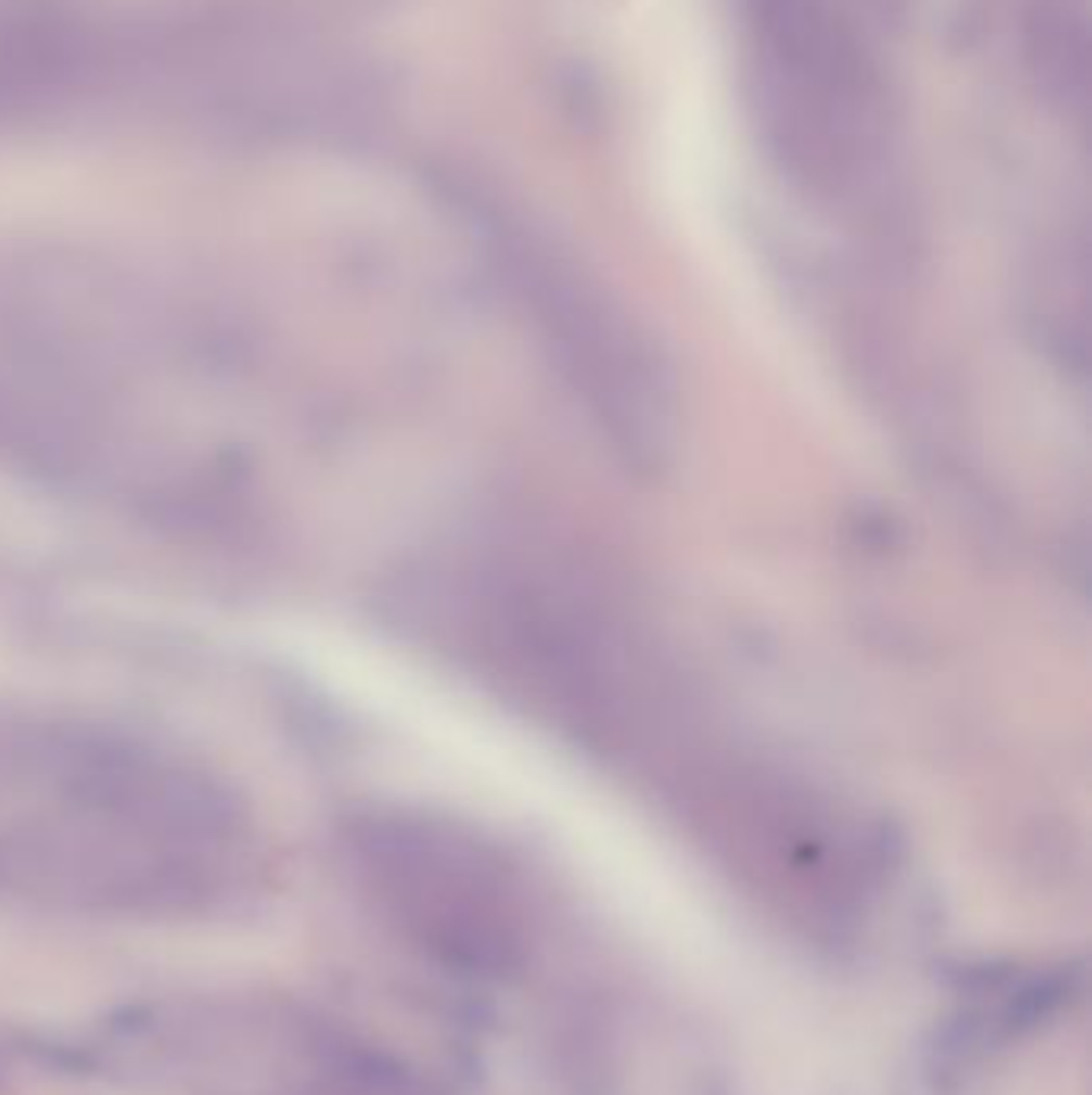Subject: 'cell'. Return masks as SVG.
<instances>
[{
	"mask_svg": "<svg viewBox=\"0 0 1092 1095\" xmlns=\"http://www.w3.org/2000/svg\"><path fill=\"white\" fill-rule=\"evenodd\" d=\"M763 119L833 132L875 119L894 0H737Z\"/></svg>",
	"mask_w": 1092,
	"mask_h": 1095,
	"instance_id": "6da1fadb",
	"label": "cell"
},
{
	"mask_svg": "<svg viewBox=\"0 0 1092 1095\" xmlns=\"http://www.w3.org/2000/svg\"><path fill=\"white\" fill-rule=\"evenodd\" d=\"M1067 993H1070V984L1063 977L1038 980V984L1025 986L1022 993L1012 999L1009 1012H1006V1022H1009V1028H1022V1025L1041 1022L1044 1015H1051L1054 1009L1063 1003V996H1067Z\"/></svg>",
	"mask_w": 1092,
	"mask_h": 1095,
	"instance_id": "3957f363",
	"label": "cell"
},
{
	"mask_svg": "<svg viewBox=\"0 0 1092 1095\" xmlns=\"http://www.w3.org/2000/svg\"><path fill=\"white\" fill-rule=\"evenodd\" d=\"M1086 0H1034V48L1038 71L1057 96L1086 103Z\"/></svg>",
	"mask_w": 1092,
	"mask_h": 1095,
	"instance_id": "7a4b0ae2",
	"label": "cell"
}]
</instances>
